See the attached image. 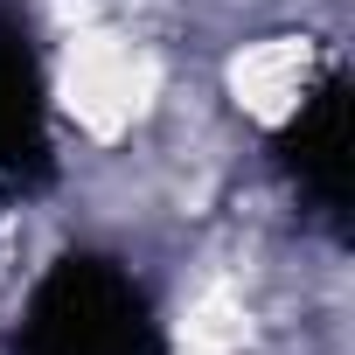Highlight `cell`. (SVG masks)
Wrapping results in <instances>:
<instances>
[{
	"label": "cell",
	"mask_w": 355,
	"mask_h": 355,
	"mask_svg": "<svg viewBox=\"0 0 355 355\" xmlns=\"http://www.w3.org/2000/svg\"><path fill=\"white\" fill-rule=\"evenodd\" d=\"M146 348V313L132 286H119L98 265L56 272V286L35 306V355H139Z\"/></svg>",
	"instance_id": "cell-1"
},
{
	"label": "cell",
	"mask_w": 355,
	"mask_h": 355,
	"mask_svg": "<svg viewBox=\"0 0 355 355\" xmlns=\"http://www.w3.org/2000/svg\"><path fill=\"white\" fill-rule=\"evenodd\" d=\"M35 132V98H28V63L21 49H0V153H15Z\"/></svg>",
	"instance_id": "cell-2"
}]
</instances>
